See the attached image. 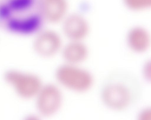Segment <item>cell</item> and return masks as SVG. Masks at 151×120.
Instances as JSON below:
<instances>
[{
    "label": "cell",
    "mask_w": 151,
    "mask_h": 120,
    "mask_svg": "<svg viewBox=\"0 0 151 120\" xmlns=\"http://www.w3.org/2000/svg\"><path fill=\"white\" fill-rule=\"evenodd\" d=\"M45 24L39 0H0V28L6 33L34 36L45 28Z\"/></svg>",
    "instance_id": "cell-1"
},
{
    "label": "cell",
    "mask_w": 151,
    "mask_h": 120,
    "mask_svg": "<svg viewBox=\"0 0 151 120\" xmlns=\"http://www.w3.org/2000/svg\"><path fill=\"white\" fill-rule=\"evenodd\" d=\"M143 87L139 79L130 72L116 70L103 80L99 91L101 103L113 112L130 109L139 102Z\"/></svg>",
    "instance_id": "cell-2"
},
{
    "label": "cell",
    "mask_w": 151,
    "mask_h": 120,
    "mask_svg": "<svg viewBox=\"0 0 151 120\" xmlns=\"http://www.w3.org/2000/svg\"><path fill=\"white\" fill-rule=\"evenodd\" d=\"M55 77L61 88L78 94L87 93L95 84L93 74L81 65L64 63L57 68Z\"/></svg>",
    "instance_id": "cell-3"
},
{
    "label": "cell",
    "mask_w": 151,
    "mask_h": 120,
    "mask_svg": "<svg viewBox=\"0 0 151 120\" xmlns=\"http://www.w3.org/2000/svg\"><path fill=\"white\" fill-rule=\"evenodd\" d=\"M4 80L19 98L26 100L34 99L44 85L38 75L19 70L7 71Z\"/></svg>",
    "instance_id": "cell-4"
},
{
    "label": "cell",
    "mask_w": 151,
    "mask_h": 120,
    "mask_svg": "<svg viewBox=\"0 0 151 120\" xmlns=\"http://www.w3.org/2000/svg\"><path fill=\"white\" fill-rule=\"evenodd\" d=\"M34 99L39 115L51 117L61 110L63 105L64 96L61 87L57 84H44Z\"/></svg>",
    "instance_id": "cell-5"
},
{
    "label": "cell",
    "mask_w": 151,
    "mask_h": 120,
    "mask_svg": "<svg viewBox=\"0 0 151 120\" xmlns=\"http://www.w3.org/2000/svg\"><path fill=\"white\" fill-rule=\"evenodd\" d=\"M64 44L61 34L54 30L44 28L34 35L32 48L40 58L50 59L60 53Z\"/></svg>",
    "instance_id": "cell-6"
},
{
    "label": "cell",
    "mask_w": 151,
    "mask_h": 120,
    "mask_svg": "<svg viewBox=\"0 0 151 120\" xmlns=\"http://www.w3.org/2000/svg\"><path fill=\"white\" fill-rule=\"evenodd\" d=\"M60 24L61 34L68 41H85L91 32L89 21L78 12H70Z\"/></svg>",
    "instance_id": "cell-7"
},
{
    "label": "cell",
    "mask_w": 151,
    "mask_h": 120,
    "mask_svg": "<svg viewBox=\"0 0 151 120\" xmlns=\"http://www.w3.org/2000/svg\"><path fill=\"white\" fill-rule=\"evenodd\" d=\"M39 11L46 23L60 24L70 13L68 0H39Z\"/></svg>",
    "instance_id": "cell-8"
},
{
    "label": "cell",
    "mask_w": 151,
    "mask_h": 120,
    "mask_svg": "<svg viewBox=\"0 0 151 120\" xmlns=\"http://www.w3.org/2000/svg\"><path fill=\"white\" fill-rule=\"evenodd\" d=\"M126 41L129 49L136 54H144L151 48V34L143 26L131 27L127 34Z\"/></svg>",
    "instance_id": "cell-9"
},
{
    "label": "cell",
    "mask_w": 151,
    "mask_h": 120,
    "mask_svg": "<svg viewBox=\"0 0 151 120\" xmlns=\"http://www.w3.org/2000/svg\"><path fill=\"white\" fill-rule=\"evenodd\" d=\"M60 54L65 63L81 65L88 59L90 49L85 41H68Z\"/></svg>",
    "instance_id": "cell-10"
},
{
    "label": "cell",
    "mask_w": 151,
    "mask_h": 120,
    "mask_svg": "<svg viewBox=\"0 0 151 120\" xmlns=\"http://www.w3.org/2000/svg\"><path fill=\"white\" fill-rule=\"evenodd\" d=\"M123 4L129 11L135 12L150 9L151 0H122Z\"/></svg>",
    "instance_id": "cell-11"
},
{
    "label": "cell",
    "mask_w": 151,
    "mask_h": 120,
    "mask_svg": "<svg viewBox=\"0 0 151 120\" xmlns=\"http://www.w3.org/2000/svg\"><path fill=\"white\" fill-rule=\"evenodd\" d=\"M151 60L146 61L143 65L142 74L143 78L145 81L150 83L151 80Z\"/></svg>",
    "instance_id": "cell-12"
},
{
    "label": "cell",
    "mask_w": 151,
    "mask_h": 120,
    "mask_svg": "<svg viewBox=\"0 0 151 120\" xmlns=\"http://www.w3.org/2000/svg\"><path fill=\"white\" fill-rule=\"evenodd\" d=\"M138 118L140 120H151V107H145L142 109L138 114Z\"/></svg>",
    "instance_id": "cell-13"
}]
</instances>
